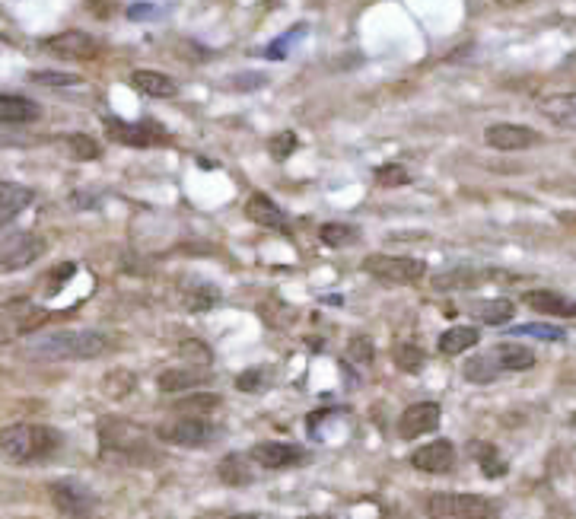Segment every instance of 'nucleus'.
Segmentation results:
<instances>
[{"instance_id":"nucleus-1","label":"nucleus","mask_w":576,"mask_h":519,"mask_svg":"<svg viewBox=\"0 0 576 519\" xmlns=\"http://www.w3.org/2000/svg\"><path fill=\"white\" fill-rule=\"evenodd\" d=\"M112 348V341L93 328H61V332L36 335L26 344L32 360H96Z\"/></svg>"},{"instance_id":"nucleus-2","label":"nucleus","mask_w":576,"mask_h":519,"mask_svg":"<svg viewBox=\"0 0 576 519\" xmlns=\"http://www.w3.org/2000/svg\"><path fill=\"white\" fill-rule=\"evenodd\" d=\"M61 437L45 424H10L0 430V459L13 465L48 459L58 449Z\"/></svg>"},{"instance_id":"nucleus-3","label":"nucleus","mask_w":576,"mask_h":519,"mask_svg":"<svg viewBox=\"0 0 576 519\" xmlns=\"http://www.w3.org/2000/svg\"><path fill=\"white\" fill-rule=\"evenodd\" d=\"M51 319L45 306L32 300H7L0 303V344L20 341L26 335H36L39 328Z\"/></svg>"},{"instance_id":"nucleus-4","label":"nucleus","mask_w":576,"mask_h":519,"mask_svg":"<svg viewBox=\"0 0 576 519\" xmlns=\"http://www.w3.org/2000/svg\"><path fill=\"white\" fill-rule=\"evenodd\" d=\"M430 519H500V510L478 494H433L427 500Z\"/></svg>"},{"instance_id":"nucleus-5","label":"nucleus","mask_w":576,"mask_h":519,"mask_svg":"<svg viewBox=\"0 0 576 519\" xmlns=\"http://www.w3.org/2000/svg\"><path fill=\"white\" fill-rule=\"evenodd\" d=\"M99 446L106 456L112 453V456H128V459H137L150 449L144 430L131 421H121V418H106L99 424Z\"/></svg>"},{"instance_id":"nucleus-6","label":"nucleus","mask_w":576,"mask_h":519,"mask_svg":"<svg viewBox=\"0 0 576 519\" xmlns=\"http://www.w3.org/2000/svg\"><path fill=\"white\" fill-rule=\"evenodd\" d=\"M363 271L382 284H417L427 274V265L405 255H366Z\"/></svg>"},{"instance_id":"nucleus-7","label":"nucleus","mask_w":576,"mask_h":519,"mask_svg":"<svg viewBox=\"0 0 576 519\" xmlns=\"http://www.w3.org/2000/svg\"><path fill=\"white\" fill-rule=\"evenodd\" d=\"M156 437H160L163 443H172V446L201 449L217 437V430L211 421L198 418V414H179V418H172V421L156 427Z\"/></svg>"},{"instance_id":"nucleus-8","label":"nucleus","mask_w":576,"mask_h":519,"mask_svg":"<svg viewBox=\"0 0 576 519\" xmlns=\"http://www.w3.org/2000/svg\"><path fill=\"white\" fill-rule=\"evenodd\" d=\"M51 494V504H55V510L67 519H90L99 507V500L96 494L86 488V484L80 481H71V478H64V481H55L48 488Z\"/></svg>"},{"instance_id":"nucleus-9","label":"nucleus","mask_w":576,"mask_h":519,"mask_svg":"<svg viewBox=\"0 0 576 519\" xmlns=\"http://www.w3.org/2000/svg\"><path fill=\"white\" fill-rule=\"evenodd\" d=\"M106 134L121 147H141V150L163 144L169 137L166 128L156 125V121H137V125H131V121L121 118H106Z\"/></svg>"},{"instance_id":"nucleus-10","label":"nucleus","mask_w":576,"mask_h":519,"mask_svg":"<svg viewBox=\"0 0 576 519\" xmlns=\"http://www.w3.org/2000/svg\"><path fill=\"white\" fill-rule=\"evenodd\" d=\"M42 45L55 58H67V61H93L99 55V42L93 36H86V32H80V29L58 32V36L45 39Z\"/></svg>"},{"instance_id":"nucleus-11","label":"nucleus","mask_w":576,"mask_h":519,"mask_svg":"<svg viewBox=\"0 0 576 519\" xmlns=\"http://www.w3.org/2000/svg\"><path fill=\"white\" fill-rule=\"evenodd\" d=\"M440 418H443V411H440V405H436V402H417V405L401 411L398 437L401 440H417V437H424V434H433V430L440 427Z\"/></svg>"},{"instance_id":"nucleus-12","label":"nucleus","mask_w":576,"mask_h":519,"mask_svg":"<svg viewBox=\"0 0 576 519\" xmlns=\"http://www.w3.org/2000/svg\"><path fill=\"white\" fill-rule=\"evenodd\" d=\"M45 239L42 236H20V239H13L10 246L0 249V274H10V271H23L29 268L36 258L45 255Z\"/></svg>"},{"instance_id":"nucleus-13","label":"nucleus","mask_w":576,"mask_h":519,"mask_svg":"<svg viewBox=\"0 0 576 519\" xmlns=\"http://www.w3.org/2000/svg\"><path fill=\"white\" fill-rule=\"evenodd\" d=\"M484 141L487 147L503 150V153H513V150H532L541 144V134L526 128V125H491L484 131Z\"/></svg>"},{"instance_id":"nucleus-14","label":"nucleus","mask_w":576,"mask_h":519,"mask_svg":"<svg viewBox=\"0 0 576 519\" xmlns=\"http://www.w3.org/2000/svg\"><path fill=\"white\" fill-rule=\"evenodd\" d=\"M411 465L417 472H427V475H443L456 465V446L449 440H433L427 446H417L411 453Z\"/></svg>"},{"instance_id":"nucleus-15","label":"nucleus","mask_w":576,"mask_h":519,"mask_svg":"<svg viewBox=\"0 0 576 519\" xmlns=\"http://www.w3.org/2000/svg\"><path fill=\"white\" fill-rule=\"evenodd\" d=\"M249 456L261 465V469H290V465H300L306 459V453H303L300 446L274 443V440H265V443L252 446Z\"/></svg>"},{"instance_id":"nucleus-16","label":"nucleus","mask_w":576,"mask_h":519,"mask_svg":"<svg viewBox=\"0 0 576 519\" xmlns=\"http://www.w3.org/2000/svg\"><path fill=\"white\" fill-rule=\"evenodd\" d=\"M522 303L541 316H557V319L576 316V300L564 297V293H557V290H529L526 297H522Z\"/></svg>"},{"instance_id":"nucleus-17","label":"nucleus","mask_w":576,"mask_h":519,"mask_svg":"<svg viewBox=\"0 0 576 519\" xmlns=\"http://www.w3.org/2000/svg\"><path fill=\"white\" fill-rule=\"evenodd\" d=\"M246 217L252 223H258V227L265 230H277V233H290L287 227V214L277 207L268 195H252L249 204H246Z\"/></svg>"},{"instance_id":"nucleus-18","label":"nucleus","mask_w":576,"mask_h":519,"mask_svg":"<svg viewBox=\"0 0 576 519\" xmlns=\"http://www.w3.org/2000/svg\"><path fill=\"white\" fill-rule=\"evenodd\" d=\"M538 112L545 115L551 125L576 131V93H557L538 102Z\"/></svg>"},{"instance_id":"nucleus-19","label":"nucleus","mask_w":576,"mask_h":519,"mask_svg":"<svg viewBox=\"0 0 576 519\" xmlns=\"http://www.w3.org/2000/svg\"><path fill=\"white\" fill-rule=\"evenodd\" d=\"M494 363L500 367V373H519V370H529L535 367V354L532 348H526V344H516V341H503L497 344V348L491 351Z\"/></svg>"},{"instance_id":"nucleus-20","label":"nucleus","mask_w":576,"mask_h":519,"mask_svg":"<svg viewBox=\"0 0 576 519\" xmlns=\"http://www.w3.org/2000/svg\"><path fill=\"white\" fill-rule=\"evenodd\" d=\"M32 204V188L20 185V182H0V227L23 214L26 207Z\"/></svg>"},{"instance_id":"nucleus-21","label":"nucleus","mask_w":576,"mask_h":519,"mask_svg":"<svg viewBox=\"0 0 576 519\" xmlns=\"http://www.w3.org/2000/svg\"><path fill=\"white\" fill-rule=\"evenodd\" d=\"M207 379H211V373H207V367H188V370H163L160 379H156V386H160V392H191L204 386Z\"/></svg>"},{"instance_id":"nucleus-22","label":"nucleus","mask_w":576,"mask_h":519,"mask_svg":"<svg viewBox=\"0 0 576 519\" xmlns=\"http://www.w3.org/2000/svg\"><path fill=\"white\" fill-rule=\"evenodd\" d=\"M131 86L137 93H144V96H153V99H172L179 93V86L172 77L166 74H156V71H134L131 74Z\"/></svg>"},{"instance_id":"nucleus-23","label":"nucleus","mask_w":576,"mask_h":519,"mask_svg":"<svg viewBox=\"0 0 576 519\" xmlns=\"http://www.w3.org/2000/svg\"><path fill=\"white\" fill-rule=\"evenodd\" d=\"M39 118V106L26 96H0V125H29Z\"/></svg>"},{"instance_id":"nucleus-24","label":"nucleus","mask_w":576,"mask_h":519,"mask_svg":"<svg viewBox=\"0 0 576 519\" xmlns=\"http://www.w3.org/2000/svg\"><path fill=\"white\" fill-rule=\"evenodd\" d=\"M478 341H481L478 328H471V325H452V328H446V332L440 335V351H443L446 357H456V354H465L468 348H475Z\"/></svg>"},{"instance_id":"nucleus-25","label":"nucleus","mask_w":576,"mask_h":519,"mask_svg":"<svg viewBox=\"0 0 576 519\" xmlns=\"http://www.w3.org/2000/svg\"><path fill=\"white\" fill-rule=\"evenodd\" d=\"M217 475H220L223 484H230V488H246V484H252L249 459H242V456H226V459H220Z\"/></svg>"},{"instance_id":"nucleus-26","label":"nucleus","mask_w":576,"mask_h":519,"mask_svg":"<svg viewBox=\"0 0 576 519\" xmlns=\"http://www.w3.org/2000/svg\"><path fill=\"white\" fill-rule=\"evenodd\" d=\"M475 319H481V322H487V325H506L513 319V313H516V306L510 303V300H503V297H497V300H487V303H478L475 309Z\"/></svg>"},{"instance_id":"nucleus-27","label":"nucleus","mask_w":576,"mask_h":519,"mask_svg":"<svg viewBox=\"0 0 576 519\" xmlns=\"http://www.w3.org/2000/svg\"><path fill=\"white\" fill-rule=\"evenodd\" d=\"M465 379L468 383H478V386H484V383H494L497 379V373H500V367L494 363V357L491 354H481V357H471L468 363H465Z\"/></svg>"},{"instance_id":"nucleus-28","label":"nucleus","mask_w":576,"mask_h":519,"mask_svg":"<svg viewBox=\"0 0 576 519\" xmlns=\"http://www.w3.org/2000/svg\"><path fill=\"white\" fill-rule=\"evenodd\" d=\"M322 242L331 249H347V246H354V242L360 239V230L351 227V223H325L322 227Z\"/></svg>"},{"instance_id":"nucleus-29","label":"nucleus","mask_w":576,"mask_h":519,"mask_svg":"<svg viewBox=\"0 0 576 519\" xmlns=\"http://www.w3.org/2000/svg\"><path fill=\"white\" fill-rule=\"evenodd\" d=\"M475 459H478V465H481V472L487 475V478H500V475H506V462L500 459V453L491 446V443H475Z\"/></svg>"},{"instance_id":"nucleus-30","label":"nucleus","mask_w":576,"mask_h":519,"mask_svg":"<svg viewBox=\"0 0 576 519\" xmlns=\"http://www.w3.org/2000/svg\"><path fill=\"white\" fill-rule=\"evenodd\" d=\"M214 408H220V395H211V392H191L188 399L176 402L179 414H198V418L207 411H214Z\"/></svg>"},{"instance_id":"nucleus-31","label":"nucleus","mask_w":576,"mask_h":519,"mask_svg":"<svg viewBox=\"0 0 576 519\" xmlns=\"http://www.w3.org/2000/svg\"><path fill=\"white\" fill-rule=\"evenodd\" d=\"M134 373H128V370H112V373H106V379H102V392L109 395V399H125V395H131V389H134Z\"/></svg>"},{"instance_id":"nucleus-32","label":"nucleus","mask_w":576,"mask_h":519,"mask_svg":"<svg viewBox=\"0 0 576 519\" xmlns=\"http://www.w3.org/2000/svg\"><path fill=\"white\" fill-rule=\"evenodd\" d=\"M64 147L74 160H99V153H102V147L93 141L90 134H71L64 141Z\"/></svg>"},{"instance_id":"nucleus-33","label":"nucleus","mask_w":576,"mask_h":519,"mask_svg":"<svg viewBox=\"0 0 576 519\" xmlns=\"http://www.w3.org/2000/svg\"><path fill=\"white\" fill-rule=\"evenodd\" d=\"M395 367L405 373H417L424 367V351L417 344H398L395 348Z\"/></svg>"},{"instance_id":"nucleus-34","label":"nucleus","mask_w":576,"mask_h":519,"mask_svg":"<svg viewBox=\"0 0 576 519\" xmlns=\"http://www.w3.org/2000/svg\"><path fill=\"white\" fill-rule=\"evenodd\" d=\"M268 386H271V370L255 367V370H246L236 376V389H242V392H265Z\"/></svg>"},{"instance_id":"nucleus-35","label":"nucleus","mask_w":576,"mask_h":519,"mask_svg":"<svg viewBox=\"0 0 576 519\" xmlns=\"http://www.w3.org/2000/svg\"><path fill=\"white\" fill-rule=\"evenodd\" d=\"M179 354L188 360V363H195V367H211V360H214V354H211V348H207L204 341H182L179 344Z\"/></svg>"},{"instance_id":"nucleus-36","label":"nucleus","mask_w":576,"mask_h":519,"mask_svg":"<svg viewBox=\"0 0 576 519\" xmlns=\"http://www.w3.org/2000/svg\"><path fill=\"white\" fill-rule=\"evenodd\" d=\"M376 182H379V185H386V188L408 185V182H411V172H408L405 166H398V163H386V166H379V169H376Z\"/></svg>"},{"instance_id":"nucleus-37","label":"nucleus","mask_w":576,"mask_h":519,"mask_svg":"<svg viewBox=\"0 0 576 519\" xmlns=\"http://www.w3.org/2000/svg\"><path fill=\"white\" fill-rule=\"evenodd\" d=\"M481 278L471 271H449V274H440V278H433V287L436 290H452V287H471L478 284Z\"/></svg>"},{"instance_id":"nucleus-38","label":"nucleus","mask_w":576,"mask_h":519,"mask_svg":"<svg viewBox=\"0 0 576 519\" xmlns=\"http://www.w3.org/2000/svg\"><path fill=\"white\" fill-rule=\"evenodd\" d=\"M268 150H271V157H274V160H287L290 153L296 150V134H293V131L274 134V137H271V144H268Z\"/></svg>"},{"instance_id":"nucleus-39","label":"nucleus","mask_w":576,"mask_h":519,"mask_svg":"<svg viewBox=\"0 0 576 519\" xmlns=\"http://www.w3.org/2000/svg\"><path fill=\"white\" fill-rule=\"evenodd\" d=\"M29 80L42 83V86H77L80 83L77 74H58V71H32Z\"/></svg>"},{"instance_id":"nucleus-40","label":"nucleus","mask_w":576,"mask_h":519,"mask_svg":"<svg viewBox=\"0 0 576 519\" xmlns=\"http://www.w3.org/2000/svg\"><path fill=\"white\" fill-rule=\"evenodd\" d=\"M347 357H351L354 363H360V367H366V363L373 360V341L370 338H351V344H347Z\"/></svg>"},{"instance_id":"nucleus-41","label":"nucleus","mask_w":576,"mask_h":519,"mask_svg":"<svg viewBox=\"0 0 576 519\" xmlns=\"http://www.w3.org/2000/svg\"><path fill=\"white\" fill-rule=\"evenodd\" d=\"M217 287H198V290H188V297H185V306L188 309H207V306H214L217 303Z\"/></svg>"},{"instance_id":"nucleus-42","label":"nucleus","mask_w":576,"mask_h":519,"mask_svg":"<svg viewBox=\"0 0 576 519\" xmlns=\"http://www.w3.org/2000/svg\"><path fill=\"white\" fill-rule=\"evenodd\" d=\"M300 36H306V26H296V29H290L287 36H281V39H277V42L265 51V55H268V58H274V61H277V58H284V51H287V48H293V45H296V39H300Z\"/></svg>"},{"instance_id":"nucleus-43","label":"nucleus","mask_w":576,"mask_h":519,"mask_svg":"<svg viewBox=\"0 0 576 519\" xmlns=\"http://www.w3.org/2000/svg\"><path fill=\"white\" fill-rule=\"evenodd\" d=\"M261 316H265L271 325H284V322L293 316V309H290V306H284L281 300L274 297V300H268L265 306H261Z\"/></svg>"},{"instance_id":"nucleus-44","label":"nucleus","mask_w":576,"mask_h":519,"mask_svg":"<svg viewBox=\"0 0 576 519\" xmlns=\"http://www.w3.org/2000/svg\"><path fill=\"white\" fill-rule=\"evenodd\" d=\"M516 335H532V338H545V341H564V332L554 325H519Z\"/></svg>"},{"instance_id":"nucleus-45","label":"nucleus","mask_w":576,"mask_h":519,"mask_svg":"<svg viewBox=\"0 0 576 519\" xmlns=\"http://www.w3.org/2000/svg\"><path fill=\"white\" fill-rule=\"evenodd\" d=\"M83 4L96 16V20H109V16L115 13V7H118V0H83Z\"/></svg>"},{"instance_id":"nucleus-46","label":"nucleus","mask_w":576,"mask_h":519,"mask_svg":"<svg viewBox=\"0 0 576 519\" xmlns=\"http://www.w3.org/2000/svg\"><path fill=\"white\" fill-rule=\"evenodd\" d=\"M128 16L137 23V20H153V16H160V10L153 4H134V7H128Z\"/></svg>"},{"instance_id":"nucleus-47","label":"nucleus","mask_w":576,"mask_h":519,"mask_svg":"<svg viewBox=\"0 0 576 519\" xmlns=\"http://www.w3.org/2000/svg\"><path fill=\"white\" fill-rule=\"evenodd\" d=\"M570 220H573V223H576V214H573V217H570Z\"/></svg>"},{"instance_id":"nucleus-48","label":"nucleus","mask_w":576,"mask_h":519,"mask_svg":"<svg viewBox=\"0 0 576 519\" xmlns=\"http://www.w3.org/2000/svg\"><path fill=\"white\" fill-rule=\"evenodd\" d=\"M573 424H576V414H573Z\"/></svg>"},{"instance_id":"nucleus-49","label":"nucleus","mask_w":576,"mask_h":519,"mask_svg":"<svg viewBox=\"0 0 576 519\" xmlns=\"http://www.w3.org/2000/svg\"><path fill=\"white\" fill-rule=\"evenodd\" d=\"M309 519H312V516H309Z\"/></svg>"}]
</instances>
